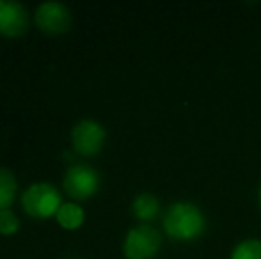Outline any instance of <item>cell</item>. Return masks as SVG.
Masks as SVG:
<instances>
[{
  "label": "cell",
  "mask_w": 261,
  "mask_h": 259,
  "mask_svg": "<svg viewBox=\"0 0 261 259\" xmlns=\"http://www.w3.org/2000/svg\"><path fill=\"white\" fill-rule=\"evenodd\" d=\"M62 185L69 197L84 200L96 194L98 187H100V176L93 167L86 165V163H76L66 170Z\"/></svg>",
  "instance_id": "obj_4"
},
{
  "label": "cell",
  "mask_w": 261,
  "mask_h": 259,
  "mask_svg": "<svg viewBox=\"0 0 261 259\" xmlns=\"http://www.w3.org/2000/svg\"><path fill=\"white\" fill-rule=\"evenodd\" d=\"M164 229L171 238L187 242L204 231V217L197 206L190 203H176L164 217Z\"/></svg>",
  "instance_id": "obj_1"
},
{
  "label": "cell",
  "mask_w": 261,
  "mask_h": 259,
  "mask_svg": "<svg viewBox=\"0 0 261 259\" xmlns=\"http://www.w3.org/2000/svg\"><path fill=\"white\" fill-rule=\"evenodd\" d=\"M55 218L64 229L73 231L84 224V210L76 203H62L55 213Z\"/></svg>",
  "instance_id": "obj_8"
},
{
  "label": "cell",
  "mask_w": 261,
  "mask_h": 259,
  "mask_svg": "<svg viewBox=\"0 0 261 259\" xmlns=\"http://www.w3.org/2000/svg\"><path fill=\"white\" fill-rule=\"evenodd\" d=\"M34 21L46 34H62L71 25V13L61 2H43L36 7Z\"/></svg>",
  "instance_id": "obj_6"
},
{
  "label": "cell",
  "mask_w": 261,
  "mask_h": 259,
  "mask_svg": "<svg viewBox=\"0 0 261 259\" xmlns=\"http://www.w3.org/2000/svg\"><path fill=\"white\" fill-rule=\"evenodd\" d=\"M29 28L27 9L18 0H0V34L18 38Z\"/></svg>",
  "instance_id": "obj_7"
},
{
  "label": "cell",
  "mask_w": 261,
  "mask_h": 259,
  "mask_svg": "<svg viewBox=\"0 0 261 259\" xmlns=\"http://www.w3.org/2000/svg\"><path fill=\"white\" fill-rule=\"evenodd\" d=\"M73 148L79 155L93 156L101 149L105 142V130L100 123L93 119H82L73 126L71 131Z\"/></svg>",
  "instance_id": "obj_5"
},
{
  "label": "cell",
  "mask_w": 261,
  "mask_h": 259,
  "mask_svg": "<svg viewBox=\"0 0 261 259\" xmlns=\"http://www.w3.org/2000/svg\"><path fill=\"white\" fill-rule=\"evenodd\" d=\"M162 245L160 233L149 225H139L128 231L123 243V252L128 259H151Z\"/></svg>",
  "instance_id": "obj_3"
},
{
  "label": "cell",
  "mask_w": 261,
  "mask_h": 259,
  "mask_svg": "<svg viewBox=\"0 0 261 259\" xmlns=\"http://www.w3.org/2000/svg\"><path fill=\"white\" fill-rule=\"evenodd\" d=\"M231 259H261V242L259 240H245L234 247Z\"/></svg>",
  "instance_id": "obj_11"
},
{
  "label": "cell",
  "mask_w": 261,
  "mask_h": 259,
  "mask_svg": "<svg viewBox=\"0 0 261 259\" xmlns=\"http://www.w3.org/2000/svg\"><path fill=\"white\" fill-rule=\"evenodd\" d=\"M132 210H134L135 217L141 218V220H153L160 211V203L155 195L151 194H141L135 197L134 204H132Z\"/></svg>",
  "instance_id": "obj_9"
},
{
  "label": "cell",
  "mask_w": 261,
  "mask_h": 259,
  "mask_svg": "<svg viewBox=\"0 0 261 259\" xmlns=\"http://www.w3.org/2000/svg\"><path fill=\"white\" fill-rule=\"evenodd\" d=\"M18 190V183L14 174L6 167H0V211L7 210L13 204Z\"/></svg>",
  "instance_id": "obj_10"
},
{
  "label": "cell",
  "mask_w": 261,
  "mask_h": 259,
  "mask_svg": "<svg viewBox=\"0 0 261 259\" xmlns=\"http://www.w3.org/2000/svg\"><path fill=\"white\" fill-rule=\"evenodd\" d=\"M259 203H261V188H259Z\"/></svg>",
  "instance_id": "obj_13"
},
{
  "label": "cell",
  "mask_w": 261,
  "mask_h": 259,
  "mask_svg": "<svg viewBox=\"0 0 261 259\" xmlns=\"http://www.w3.org/2000/svg\"><path fill=\"white\" fill-rule=\"evenodd\" d=\"M20 227V220L18 217L9 210L0 211V233L2 235H14Z\"/></svg>",
  "instance_id": "obj_12"
},
{
  "label": "cell",
  "mask_w": 261,
  "mask_h": 259,
  "mask_svg": "<svg viewBox=\"0 0 261 259\" xmlns=\"http://www.w3.org/2000/svg\"><path fill=\"white\" fill-rule=\"evenodd\" d=\"M61 194L54 185L41 181L32 183L27 190L21 194V206L25 213L34 218H48L57 213L61 208Z\"/></svg>",
  "instance_id": "obj_2"
}]
</instances>
